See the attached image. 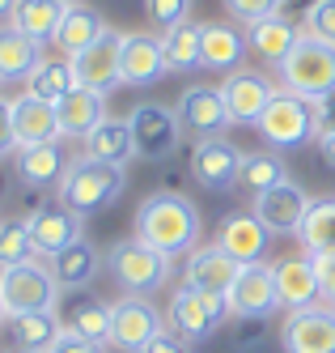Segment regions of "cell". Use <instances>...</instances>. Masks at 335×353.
I'll use <instances>...</instances> for the list:
<instances>
[{"label": "cell", "mask_w": 335, "mask_h": 353, "mask_svg": "<svg viewBox=\"0 0 335 353\" xmlns=\"http://www.w3.org/2000/svg\"><path fill=\"white\" fill-rule=\"evenodd\" d=\"M132 234L174 260V256H191V251L199 247L204 221H199V209H195L191 196H183V192H153V196L140 200Z\"/></svg>", "instance_id": "cell-1"}, {"label": "cell", "mask_w": 335, "mask_h": 353, "mask_svg": "<svg viewBox=\"0 0 335 353\" xmlns=\"http://www.w3.org/2000/svg\"><path fill=\"white\" fill-rule=\"evenodd\" d=\"M123 188H127V166H111V162H98V158L81 154V158L68 162L64 179L56 188V200L81 217H94L102 209H111L123 196Z\"/></svg>", "instance_id": "cell-2"}, {"label": "cell", "mask_w": 335, "mask_h": 353, "mask_svg": "<svg viewBox=\"0 0 335 353\" xmlns=\"http://www.w3.org/2000/svg\"><path fill=\"white\" fill-rule=\"evenodd\" d=\"M276 81L305 103H327L335 94V47L301 30L297 47L276 64Z\"/></svg>", "instance_id": "cell-3"}, {"label": "cell", "mask_w": 335, "mask_h": 353, "mask_svg": "<svg viewBox=\"0 0 335 353\" xmlns=\"http://www.w3.org/2000/svg\"><path fill=\"white\" fill-rule=\"evenodd\" d=\"M255 128H259V137L272 149H280V154H285V149H301V145L318 141V132H323V103H305V98L280 90Z\"/></svg>", "instance_id": "cell-4"}, {"label": "cell", "mask_w": 335, "mask_h": 353, "mask_svg": "<svg viewBox=\"0 0 335 353\" xmlns=\"http://www.w3.org/2000/svg\"><path fill=\"white\" fill-rule=\"evenodd\" d=\"M170 264H174L170 256H162L158 247H149L136 234H127V239L107 247V272L123 294H144L149 298L153 290H162L170 281Z\"/></svg>", "instance_id": "cell-5"}, {"label": "cell", "mask_w": 335, "mask_h": 353, "mask_svg": "<svg viewBox=\"0 0 335 353\" xmlns=\"http://www.w3.org/2000/svg\"><path fill=\"white\" fill-rule=\"evenodd\" d=\"M64 285L56 281L51 264L43 260H21L0 268V302L5 315H34V311H60Z\"/></svg>", "instance_id": "cell-6"}, {"label": "cell", "mask_w": 335, "mask_h": 353, "mask_svg": "<svg viewBox=\"0 0 335 353\" xmlns=\"http://www.w3.org/2000/svg\"><path fill=\"white\" fill-rule=\"evenodd\" d=\"M229 315H234V311H229V298H225V294L195 290V285H178V290L170 294V311H166L170 327H174L183 341H191V345L208 341Z\"/></svg>", "instance_id": "cell-7"}, {"label": "cell", "mask_w": 335, "mask_h": 353, "mask_svg": "<svg viewBox=\"0 0 335 353\" xmlns=\"http://www.w3.org/2000/svg\"><path fill=\"white\" fill-rule=\"evenodd\" d=\"M127 128H132V141H136V158L144 162H162L178 154V145H183V119H178L174 107H162V103H136L127 111Z\"/></svg>", "instance_id": "cell-8"}, {"label": "cell", "mask_w": 335, "mask_h": 353, "mask_svg": "<svg viewBox=\"0 0 335 353\" xmlns=\"http://www.w3.org/2000/svg\"><path fill=\"white\" fill-rule=\"evenodd\" d=\"M166 332V315L144 294H119L111 302V345L123 353H144V345Z\"/></svg>", "instance_id": "cell-9"}, {"label": "cell", "mask_w": 335, "mask_h": 353, "mask_svg": "<svg viewBox=\"0 0 335 353\" xmlns=\"http://www.w3.org/2000/svg\"><path fill=\"white\" fill-rule=\"evenodd\" d=\"M280 349L285 353H335V307L314 302V307L289 311L280 323Z\"/></svg>", "instance_id": "cell-10"}, {"label": "cell", "mask_w": 335, "mask_h": 353, "mask_svg": "<svg viewBox=\"0 0 335 353\" xmlns=\"http://www.w3.org/2000/svg\"><path fill=\"white\" fill-rule=\"evenodd\" d=\"M221 98H225V107L229 115H234V123H259V115L268 111V103L280 94V81H272L268 72L259 68H234V72H225V81L217 85Z\"/></svg>", "instance_id": "cell-11"}, {"label": "cell", "mask_w": 335, "mask_h": 353, "mask_svg": "<svg viewBox=\"0 0 335 353\" xmlns=\"http://www.w3.org/2000/svg\"><path fill=\"white\" fill-rule=\"evenodd\" d=\"M119 56H123V30L107 26L85 52L72 56V68H76V85L85 90H98V94H111L119 90Z\"/></svg>", "instance_id": "cell-12"}, {"label": "cell", "mask_w": 335, "mask_h": 353, "mask_svg": "<svg viewBox=\"0 0 335 353\" xmlns=\"http://www.w3.org/2000/svg\"><path fill=\"white\" fill-rule=\"evenodd\" d=\"M242 158H246V149H238L234 141L208 137V141H195L187 170H191V179H195L199 188H208V192H229V188L238 183Z\"/></svg>", "instance_id": "cell-13"}, {"label": "cell", "mask_w": 335, "mask_h": 353, "mask_svg": "<svg viewBox=\"0 0 335 353\" xmlns=\"http://www.w3.org/2000/svg\"><path fill=\"white\" fill-rule=\"evenodd\" d=\"M229 298V311L238 319H268L272 311H280V290H276V268L268 260H255L242 264L234 290L225 294Z\"/></svg>", "instance_id": "cell-14"}, {"label": "cell", "mask_w": 335, "mask_h": 353, "mask_svg": "<svg viewBox=\"0 0 335 353\" xmlns=\"http://www.w3.org/2000/svg\"><path fill=\"white\" fill-rule=\"evenodd\" d=\"M174 111H178V119H183V132H191L195 141L225 137L229 128H234V115H229L221 90H213V85H187Z\"/></svg>", "instance_id": "cell-15"}, {"label": "cell", "mask_w": 335, "mask_h": 353, "mask_svg": "<svg viewBox=\"0 0 335 353\" xmlns=\"http://www.w3.org/2000/svg\"><path fill=\"white\" fill-rule=\"evenodd\" d=\"M166 47L162 34H144V30H127L123 34V56H119V81L149 90L166 77Z\"/></svg>", "instance_id": "cell-16"}, {"label": "cell", "mask_w": 335, "mask_h": 353, "mask_svg": "<svg viewBox=\"0 0 335 353\" xmlns=\"http://www.w3.org/2000/svg\"><path fill=\"white\" fill-rule=\"evenodd\" d=\"M310 200L314 196H305L301 183L285 179V183H276V188H268V192L255 196L250 213L268 225V234H297V225H301L305 209H310Z\"/></svg>", "instance_id": "cell-17"}, {"label": "cell", "mask_w": 335, "mask_h": 353, "mask_svg": "<svg viewBox=\"0 0 335 353\" xmlns=\"http://www.w3.org/2000/svg\"><path fill=\"white\" fill-rule=\"evenodd\" d=\"M25 225H30V239H34V251L39 256H56V251L72 247L76 239H85V217L64 209L60 200L56 205H39L30 217H25Z\"/></svg>", "instance_id": "cell-18"}, {"label": "cell", "mask_w": 335, "mask_h": 353, "mask_svg": "<svg viewBox=\"0 0 335 353\" xmlns=\"http://www.w3.org/2000/svg\"><path fill=\"white\" fill-rule=\"evenodd\" d=\"M242 272V260H234L221 243H199L187 264H183V285H195V290H213V294H229Z\"/></svg>", "instance_id": "cell-19"}, {"label": "cell", "mask_w": 335, "mask_h": 353, "mask_svg": "<svg viewBox=\"0 0 335 353\" xmlns=\"http://www.w3.org/2000/svg\"><path fill=\"white\" fill-rule=\"evenodd\" d=\"M13 132H17V149L64 141L56 103H43V98H34V94H25V90H21V94L13 98Z\"/></svg>", "instance_id": "cell-20"}, {"label": "cell", "mask_w": 335, "mask_h": 353, "mask_svg": "<svg viewBox=\"0 0 335 353\" xmlns=\"http://www.w3.org/2000/svg\"><path fill=\"white\" fill-rule=\"evenodd\" d=\"M272 268H276V290H280V307H285V311H301V307L323 302L310 251H301V256H285V260H276Z\"/></svg>", "instance_id": "cell-21"}, {"label": "cell", "mask_w": 335, "mask_h": 353, "mask_svg": "<svg viewBox=\"0 0 335 353\" xmlns=\"http://www.w3.org/2000/svg\"><path fill=\"white\" fill-rule=\"evenodd\" d=\"M64 170H68V158H64L60 141L56 145H25L13 154V174L21 188H60Z\"/></svg>", "instance_id": "cell-22"}, {"label": "cell", "mask_w": 335, "mask_h": 353, "mask_svg": "<svg viewBox=\"0 0 335 353\" xmlns=\"http://www.w3.org/2000/svg\"><path fill=\"white\" fill-rule=\"evenodd\" d=\"M268 225L255 217V213H229L221 221V230H217V243L229 251L234 260L242 264H255V260H263L268 256Z\"/></svg>", "instance_id": "cell-23"}, {"label": "cell", "mask_w": 335, "mask_h": 353, "mask_svg": "<svg viewBox=\"0 0 335 353\" xmlns=\"http://www.w3.org/2000/svg\"><path fill=\"white\" fill-rule=\"evenodd\" d=\"M47 264H51V272H56V281H60L64 290H89V285L98 281L102 264H107V256H102L89 239H76L72 247L56 251Z\"/></svg>", "instance_id": "cell-24"}, {"label": "cell", "mask_w": 335, "mask_h": 353, "mask_svg": "<svg viewBox=\"0 0 335 353\" xmlns=\"http://www.w3.org/2000/svg\"><path fill=\"white\" fill-rule=\"evenodd\" d=\"M246 52H250V43L238 21H204V68L234 72V68H242Z\"/></svg>", "instance_id": "cell-25"}, {"label": "cell", "mask_w": 335, "mask_h": 353, "mask_svg": "<svg viewBox=\"0 0 335 353\" xmlns=\"http://www.w3.org/2000/svg\"><path fill=\"white\" fill-rule=\"evenodd\" d=\"M301 39V21L285 17V13H276V17H263V21H255V26H246V43H250V52L268 60L272 68L285 60L293 47Z\"/></svg>", "instance_id": "cell-26"}, {"label": "cell", "mask_w": 335, "mask_h": 353, "mask_svg": "<svg viewBox=\"0 0 335 353\" xmlns=\"http://www.w3.org/2000/svg\"><path fill=\"white\" fill-rule=\"evenodd\" d=\"M56 111H60V132H64V137H81V141L98 128L102 119H111V115H107V94L85 90V85H76Z\"/></svg>", "instance_id": "cell-27"}, {"label": "cell", "mask_w": 335, "mask_h": 353, "mask_svg": "<svg viewBox=\"0 0 335 353\" xmlns=\"http://www.w3.org/2000/svg\"><path fill=\"white\" fill-rule=\"evenodd\" d=\"M64 327L72 336H85L94 345H111V302H102L98 294H81L68 302L64 311Z\"/></svg>", "instance_id": "cell-28"}, {"label": "cell", "mask_w": 335, "mask_h": 353, "mask_svg": "<svg viewBox=\"0 0 335 353\" xmlns=\"http://www.w3.org/2000/svg\"><path fill=\"white\" fill-rule=\"evenodd\" d=\"M64 13H68L64 0H17V9H13V17H9V26L21 30L25 39H34L39 47H47L51 39H56Z\"/></svg>", "instance_id": "cell-29"}, {"label": "cell", "mask_w": 335, "mask_h": 353, "mask_svg": "<svg viewBox=\"0 0 335 353\" xmlns=\"http://www.w3.org/2000/svg\"><path fill=\"white\" fill-rule=\"evenodd\" d=\"M43 64V47L34 39H25L13 26H0V85L30 81V72Z\"/></svg>", "instance_id": "cell-30"}, {"label": "cell", "mask_w": 335, "mask_h": 353, "mask_svg": "<svg viewBox=\"0 0 335 353\" xmlns=\"http://www.w3.org/2000/svg\"><path fill=\"white\" fill-rule=\"evenodd\" d=\"M9 341L13 349H30V353H47L64 336V315L60 311H34V315H9Z\"/></svg>", "instance_id": "cell-31"}, {"label": "cell", "mask_w": 335, "mask_h": 353, "mask_svg": "<svg viewBox=\"0 0 335 353\" xmlns=\"http://www.w3.org/2000/svg\"><path fill=\"white\" fill-rule=\"evenodd\" d=\"M162 47H166V68L170 72H195L204 68V26L199 21H178V26L162 30Z\"/></svg>", "instance_id": "cell-32"}, {"label": "cell", "mask_w": 335, "mask_h": 353, "mask_svg": "<svg viewBox=\"0 0 335 353\" xmlns=\"http://www.w3.org/2000/svg\"><path fill=\"white\" fill-rule=\"evenodd\" d=\"M85 154L98 158V162H111V166L132 162L136 158V141H132V128H127V115L123 119H102L85 137Z\"/></svg>", "instance_id": "cell-33"}, {"label": "cell", "mask_w": 335, "mask_h": 353, "mask_svg": "<svg viewBox=\"0 0 335 353\" xmlns=\"http://www.w3.org/2000/svg\"><path fill=\"white\" fill-rule=\"evenodd\" d=\"M107 30V21H102V13L98 9H89V5H68V13H64V21H60V30H56V52L60 56H76V52H85V47Z\"/></svg>", "instance_id": "cell-34"}, {"label": "cell", "mask_w": 335, "mask_h": 353, "mask_svg": "<svg viewBox=\"0 0 335 353\" xmlns=\"http://www.w3.org/2000/svg\"><path fill=\"white\" fill-rule=\"evenodd\" d=\"M76 90V68L68 56H43V64L30 72V81H25V94L43 98V103H64V98Z\"/></svg>", "instance_id": "cell-35"}, {"label": "cell", "mask_w": 335, "mask_h": 353, "mask_svg": "<svg viewBox=\"0 0 335 353\" xmlns=\"http://www.w3.org/2000/svg\"><path fill=\"white\" fill-rule=\"evenodd\" d=\"M297 243L301 251H335V196H323V200H310L301 225H297Z\"/></svg>", "instance_id": "cell-36"}, {"label": "cell", "mask_w": 335, "mask_h": 353, "mask_svg": "<svg viewBox=\"0 0 335 353\" xmlns=\"http://www.w3.org/2000/svg\"><path fill=\"white\" fill-rule=\"evenodd\" d=\"M289 179V166L280 154H250L246 149V158H242V170H238V188L250 192V196H259L276 183H285Z\"/></svg>", "instance_id": "cell-37"}, {"label": "cell", "mask_w": 335, "mask_h": 353, "mask_svg": "<svg viewBox=\"0 0 335 353\" xmlns=\"http://www.w3.org/2000/svg\"><path fill=\"white\" fill-rule=\"evenodd\" d=\"M34 239H30V225L21 221H0V268L21 264V260H34Z\"/></svg>", "instance_id": "cell-38"}, {"label": "cell", "mask_w": 335, "mask_h": 353, "mask_svg": "<svg viewBox=\"0 0 335 353\" xmlns=\"http://www.w3.org/2000/svg\"><path fill=\"white\" fill-rule=\"evenodd\" d=\"M221 5L238 26H255V21H263V17L285 13V0H221Z\"/></svg>", "instance_id": "cell-39"}, {"label": "cell", "mask_w": 335, "mask_h": 353, "mask_svg": "<svg viewBox=\"0 0 335 353\" xmlns=\"http://www.w3.org/2000/svg\"><path fill=\"white\" fill-rule=\"evenodd\" d=\"M191 5L195 0H144V13H149V21L158 30H170V26L191 17Z\"/></svg>", "instance_id": "cell-40"}, {"label": "cell", "mask_w": 335, "mask_h": 353, "mask_svg": "<svg viewBox=\"0 0 335 353\" xmlns=\"http://www.w3.org/2000/svg\"><path fill=\"white\" fill-rule=\"evenodd\" d=\"M301 30L305 34H314V39H323V43H331L335 47V0H323L318 9H310V17L301 21Z\"/></svg>", "instance_id": "cell-41"}, {"label": "cell", "mask_w": 335, "mask_h": 353, "mask_svg": "<svg viewBox=\"0 0 335 353\" xmlns=\"http://www.w3.org/2000/svg\"><path fill=\"white\" fill-rule=\"evenodd\" d=\"M17 154V132H13V98L0 94V158Z\"/></svg>", "instance_id": "cell-42"}, {"label": "cell", "mask_w": 335, "mask_h": 353, "mask_svg": "<svg viewBox=\"0 0 335 353\" xmlns=\"http://www.w3.org/2000/svg\"><path fill=\"white\" fill-rule=\"evenodd\" d=\"M314 272H318L323 302H331V307H335V251H318V256H314Z\"/></svg>", "instance_id": "cell-43"}, {"label": "cell", "mask_w": 335, "mask_h": 353, "mask_svg": "<svg viewBox=\"0 0 335 353\" xmlns=\"http://www.w3.org/2000/svg\"><path fill=\"white\" fill-rule=\"evenodd\" d=\"M144 353H191V341H183L174 327H166V332H158L144 345Z\"/></svg>", "instance_id": "cell-44"}, {"label": "cell", "mask_w": 335, "mask_h": 353, "mask_svg": "<svg viewBox=\"0 0 335 353\" xmlns=\"http://www.w3.org/2000/svg\"><path fill=\"white\" fill-rule=\"evenodd\" d=\"M47 353H107V345H94V341H85V336H72L68 327H64V336L51 345Z\"/></svg>", "instance_id": "cell-45"}, {"label": "cell", "mask_w": 335, "mask_h": 353, "mask_svg": "<svg viewBox=\"0 0 335 353\" xmlns=\"http://www.w3.org/2000/svg\"><path fill=\"white\" fill-rule=\"evenodd\" d=\"M318 154H323V162L335 170V123H327V128L318 132Z\"/></svg>", "instance_id": "cell-46"}, {"label": "cell", "mask_w": 335, "mask_h": 353, "mask_svg": "<svg viewBox=\"0 0 335 353\" xmlns=\"http://www.w3.org/2000/svg\"><path fill=\"white\" fill-rule=\"evenodd\" d=\"M318 5H323V0H285V17H293V21L301 17L305 21V17H310V9H318Z\"/></svg>", "instance_id": "cell-47"}, {"label": "cell", "mask_w": 335, "mask_h": 353, "mask_svg": "<svg viewBox=\"0 0 335 353\" xmlns=\"http://www.w3.org/2000/svg\"><path fill=\"white\" fill-rule=\"evenodd\" d=\"M327 123H335V94L323 103V128H327Z\"/></svg>", "instance_id": "cell-48"}, {"label": "cell", "mask_w": 335, "mask_h": 353, "mask_svg": "<svg viewBox=\"0 0 335 353\" xmlns=\"http://www.w3.org/2000/svg\"><path fill=\"white\" fill-rule=\"evenodd\" d=\"M13 9H17V0H0V21H9Z\"/></svg>", "instance_id": "cell-49"}, {"label": "cell", "mask_w": 335, "mask_h": 353, "mask_svg": "<svg viewBox=\"0 0 335 353\" xmlns=\"http://www.w3.org/2000/svg\"><path fill=\"white\" fill-rule=\"evenodd\" d=\"M5 319H9V315H5V302H0V323H5Z\"/></svg>", "instance_id": "cell-50"}, {"label": "cell", "mask_w": 335, "mask_h": 353, "mask_svg": "<svg viewBox=\"0 0 335 353\" xmlns=\"http://www.w3.org/2000/svg\"><path fill=\"white\" fill-rule=\"evenodd\" d=\"M64 5H81V0H64Z\"/></svg>", "instance_id": "cell-51"}, {"label": "cell", "mask_w": 335, "mask_h": 353, "mask_svg": "<svg viewBox=\"0 0 335 353\" xmlns=\"http://www.w3.org/2000/svg\"><path fill=\"white\" fill-rule=\"evenodd\" d=\"M13 353H30V349H13Z\"/></svg>", "instance_id": "cell-52"}]
</instances>
